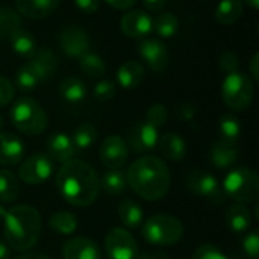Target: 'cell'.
<instances>
[{"label":"cell","mask_w":259,"mask_h":259,"mask_svg":"<svg viewBox=\"0 0 259 259\" xmlns=\"http://www.w3.org/2000/svg\"><path fill=\"white\" fill-rule=\"evenodd\" d=\"M56 185L61 196L70 205L79 208L94 203L100 191L96 170L90 164L74 158L62 164L56 175Z\"/></svg>","instance_id":"obj_1"},{"label":"cell","mask_w":259,"mask_h":259,"mask_svg":"<svg viewBox=\"0 0 259 259\" xmlns=\"http://www.w3.org/2000/svg\"><path fill=\"white\" fill-rule=\"evenodd\" d=\"M127 185L144 200L156 202L170 190L171 176L167 164L158 156H143L131 164L126 173Z\"/></svg>","instance_id":"obj_2"},{"label":"cell","mask_w":259,"mask_h":259,"mask_svg":"<svg viewBox=\"0 0 259 259\" xmlns=\"http://www.w3.org/2000/svg\"><path fill=\"white\" fill-rule=\"evenodd\" d=\"M41 215L29 205H17L6 209L3 217V235L6 246L24 253L32 249L41 235Z\"/></svg>","instance_id":"obj_3"},{"label":"cell","mask_w":259,"mask_h":259,"mask_svg":"<svg viewBox=\"0 0 259 259\" xmlns=\"http://www.w3.org/2000/svg\"><path fill=\"white\" fill-rule=\"evenodd\" d=\"M11 121L21 134L35 137L47 129L49 117L35 99L20 97L11 108Z\"/></svg>","instance_id":"obj_4"},{"label":"cell","mask_w":259,"mask_h":259,"mask_svg":"<svg viewBox=\"0 0 259 259\" xmlns=\"http://www.w3.org/2000/svg\"><path fill=\"white\" fill-rule=\"evenodd\" d=\"M223 194L240 205L255 203L259 197V178L255 170L237 167L223 179Z\"/></svg>","instance_id":"obj_5"},{"label":"cell","mask_w":259,"mask_h":259,"mask_svg":"<svg viewBox=\"0 0 259 259\" xmlns=\"http://www.w3.org/2000/svg\"><path fill=\"white\" fill-rule=\"evenodd\" d=\"M143 237L149 244L156 247L173 246L184 237V225L173 215L156 214L144 223Z\"/></svg>","instance_id":"obj_6"},{"label":"cell","mask_w":259,"mask_h":259,"mask_svg":"<svg viewBox=\"0 0 259 259\" xmlns=\"http://www.w3.org/2000/svg\"><path fill=\"white\" fill-rule=\"evenodd\" d=\"M253 94V80L247 74L241 73L240 70L226 74L222 83V97L229 109L235 112L246 111L252 105Z\"/></svg>","instance_id":"obj_7"},{"label":"cell","mask_w":259,"mask_h":259,"mask_svg":"<svg viewBox=\"0 0 259 259\" xmlns=\"http://www.w3.org/2000/svg\"><path fill=\"white\" fill-rule=\"evenodd\" d=\"M185 184H187V188L193 194L214 205H222L225 202V194H223L220 182L211 173L205 170H193L188 175Z\"/></svg>","instance_id":"obj_8"},{"label":"cell","mask_w":259,"mask_h":259,"mask_svg":"<svg viewBox=\"0 0 259 259\" xmlns=\"http://www.w3.org/2000/svg\"><path fill=\"white\" fill-rule=\"evenodd\" d=\"M105 250L109 259H135L138 256L135 238L123 228H112L106 234Z\"/></svg>","instance_id":"obj_9"},{"label":"cell","mask_w":259,"mask_h":259,"mask_svg":"<svg viewBox=\"0 0 259 259\" xmlns=\"http://www.w3.org/2000/svg\"><path fill=\"white\" fill-rule=\"evenodd\" d=\"M53 173V162L46 153H33L21 161L18 178L29 185H39L46 182Z\"/></svg>","instance_id":"obj_10"},{"label":"cell","mask_w":259,"mask_h":259,"mask_svg":"<svg viewBox=\"0 0 259 259\" xmlns=\"http://www.w3.org/2000/svg\"><path fill=\"white\" fill-rule=\"evenodd\" d=\"M121 32L132 39H144L153 30V18L143 9H129L120 20Z\"/></svg>","instance_id":"obj_11"},{"label":"cell","mask_w":259,"mask_h":259,"mask_svg":"<svg viewBox=\"0 0 259 259\" xmlns=\"http://www.w3.org/2000/svg\"><path fill=\"white\" fill-rule=\"evenodd\" d=\"M100 161L109 170L121 168L129 156V146L120 135H109L102 141L100 146Z\"/></svg>","instance_id":"obj_12"},{"label":"cell","mask_w":259,"mask_h":259,"mask_svg":"<svg viewBox=\"0 0 259 259\" xmlns=\"http://www.w3.org/2000/svg\"><path fill=\"white\" fill-rule=\"evenodd\" d=\"M59 47L67 56L80 58L83 53L88 52L90 38L82 27L76 24H70L64 27L59 33Z\"/></svg>","instance_id":"obj_13"},{"label":"cell","mask_w":259,"mask_h":259,"mask_svg":"<svg viewBox=\"0 0 259 259\" xmlns=\"http://www.w3.org/2000/svg\"><path fill=\"white\" fill-rule=\"evenodd\" d=\"M159 141V132L155 126L141 121L129 129L127 134V146L137 153H147L156 149Z\"/></svg>","instance_id":"obj_14"},{"label":"cell","mask_w":259,"mask_h":259,"mask_svg":"<svg viewBox=\"0 0 259 259\" xmlns=\"http://www.w3.org/2000/svg\"><path fill=\"white\" fill-rule=\"evenodd\" d=\"M138 53L153 71L165 70L170 62V53L167 50V46L155 38H144L138 44Z\"/></svg>","instance_id":"obj_15"},{"label":"cell","mask_w":259,"mask_h":259,"mask_svg":"<svg viewBox=\"0 0 259 259\" xmlns=\"http://www.w3.org/2000/svg\"><path fill=\"white\" fill-rule=\"evenodd\" d=\"M24 143L11 132H0V165L12 167L23 161Z\"/></svg>","instance_id":"obj_16"},{"label":"cell","mask_w":259,"mask_h":259,"mask_svg":"<svg viewBox=\"0 0 259 259\" xmlns=\"http://www.w3.org/2000/svg\"><path fill=\"white\" fill-rule=\"evenodd\" d=\"M26 64L33 70V73L42 83L55 74L58 68V58L50 49H36Z\"/></svg>","instance_id":"obj_17"},{"label":"cell","mask_w":259,"mask_h":259,"mask_svg":"<svg viewBox=\"0 0 259 259\" xmlns=\"http://www.w3.org/2000/svg\"><path fill=\"white\" fill-rule=\"evenodd\" d=\"M64 259H100V249L97 243L85 237L70 238L62 246Z\"/></svg>","instance_id":"obj_18"},{"label":"cell","mask_w":259,"mask_h":259,"mask_svg":"<svg viewBox=\"0 0 259 259\" xmlns=\"http://www.w3.org/2000/svg\"><path fill=\"white\" fill-rule=\"evenodd\" d=\"M47 150H49V158L56 161V162H67L73 159L76 153V147L73 144L71 137L62 132L52 134L47 140Z\"/></svg>","instance_id":"obj_19"},{"label":"cell","mask_w":259,"mask_h":259,"mask_svg":"<svg viewBox=\"0 0 259 259\" xmlns=\"http://www.w3.org/2000/svg\"><path fill=\"white\" fill-rule=\"evenodd\" d=\"M238 156H240V149L237 143H229L223 140H219L217 143H214L209 152V159L212 165L220 170L232 167L238 161Z\"/></svg>","instance_id":"obj_20"},{"label":"cell","mask_w":259,"mask_h":259,"mask_svg":"<svg viewBox=\"0 0 259 259\" xmlns=\"http://www.w3.org/2000/svg\"><path fill=\"white\" fill-rule=\"evenodd\" d=\"M59 3L61 0H15L18 14L35 20L52 15L58 9Z\"/></svg>","instance_id":"obj_21"},{"label":"cell","mask_w":259,"mask_h":259,"mask_svg":"<svg viewBox=\"0 0 259 259\" xmlns=\"http://www.w3.org/2000/svg\"><path fill=\"white\" fill-rule=\"evenodd\" d=\"M146 70L138 61H126L117 70V83L124 90H134L143 83Z\"/></svg>","instance_id":"obj_22"},{"label":"cell","mask_w":259,"mask_h":259,"mask_svg":"<svg viewBox=\"0 0 259 259\" xmlns=\"http://www.w3.org/2000/svg\"><path fill=\"white\" fill-rule=\"evenodd\" d=\"M159 152L162 153L164 158L170 159V161H182L187 155V143L185 140L173 132L164 134L162 137H159L158 146Z\"/></svg>","instance_id":"obj_23"},{"label":"cell","mask_w":259,"mask_h":259,"mask_svg":"<svg viewBox=\"0 0 259 259\" xmlns=\"http://www.w3.org/2000/svg\"><path fill=\"white\" fill-rule=\"evenodd\" d=\"M225 222H226V226L234 234H244L252 225V215H250V211L244 205L237 203L226 209Z\"/></svg>","instance_id":"obj_24"},{"label":"cell","mask_w":259,"mask_h":259,"mask_svg":"<svg viewBox=\"0 0 259 259\" xmlns=\"http://www.w3.org/2000/svg\"><path fill=\"white\" fill-rule=\"evenodd\" d=\"M58 93L65 102L79 103V102L85 100L88 90H87V85L82 79L70 76V77H65L61 80V83L58 87Z\"/></svg>","instance_id":"obj_25"},{"label":"cell","mask_w":259,"mask_h":259,"mask_svg":"<svg viewBox=\"0 0 259 259\" xmlns=\"http://www.w3.org/2000/svg\"><path fill=\"white\" fill-rule=\"evenodd\" d=\"M243 9L244 5L241 0H222L215 8L214 15L217 23L223 26H232L243 15Z\"/></svg>","instance_id":"obj_26"},{"label":"cell","mask_w":259,"mask_h":259,"mask_svg":"<svg viewBox=\"0 0 259 259\" xmlns=\"http://www.w3.org/2000/svg\"><path fill=\"white\" fill-rule=\"evenodd\" d=\"M8 38H9V44H11L12 50L17 55H20V56H23L26 59H29L33 55V52L38 49L33 35L30 32L21 29V27L14 30Z\"/></svg>","instance_id":"obj_27"},{"label":"cell","mask_w":259,"mask_h":259,"mask_svg":"<svg viewBox=\"0 0 259 259\" xmlns=\"http://www.w3.org/2000/svg\"><path fill=\"white\" fill-rule=\"evenodd\" d=\"M100 188L109 196H120L127 188L126 173L121 170H109L103 173L102 179H99Z\"/></svg>","instance_id":"obj_28"},{"label":"cell","mask_w":259,"mask_h":259,"mask_svg":"<svg viewBox=\"0 0 259 259\" xmlns=\"http://www.w3.org/2000/svg\"><path fill=\"white\" fill-rule=\"evenodd\" d=\"M118 217L126 228L135 229L143 223V209L135 200L124 199L118 205Z\"/></svg>","instance_id":"obj_29"},{"label":"cell","mask_w":259,"mask_h":259,"mask_svg":"<svg viewBox=\"0 0 259 259\" xmlns=\"http://www.w3.org/2000/svg\"><path fill=\"white\" fill-rule=\"evenodd\" d=\"M20 194L18 178L9 170H0V202L12 203Z\"/></svg>","instance_id":"obj_30"},{"label":"cell","mask_w":259,"mask_h":259,"mask_svg":"<svg viewBox=\"0 0 259 259\" xmlns=\"http://www.w3.org/2000/svg\"><path fill=\"white\" fill-rule=\"evenodd\" d=\"M79 67L80 70L91 79H99L105 74L106 65L105 61L94 52H87L79 58Z\"/></svg>","instance_id":"obj_31"},{"label":"cell","mask_w":259,"mask_h":259,"mask_svg":"<svg viewBox=\"0 0 259 259\" xmlns=\"http://www.w3.org/2000/svg\"><path fill=\"white\" fill-rule=\"evenodd\" d=\"M49 226L61 235H71L77 229V219L71 212L58 211L49 219Z\"/></svg>","instance_id":"obj_32"},{"label":"cell","mask_w":259,"mask_h":259,"mask_svg":"<svg viewBox=\"0 0 259 259\" xmlns=\"http://www.w3.org/2000/svg\"><path fill=\"white\" fill-rule=\"evenodd\" d=\"M219 134H220V140L237 143L241 135L240 120L232 114H223L219 118Z\"/></svg>","instance_id":"obj_33"},{"label":"cell","mask_w":259,"mask_h":259,"mask_svg":"<svg viewBox=\"0 0 259 259\" xmlns=\"http://www.w3.org/2000/svg\"><path fill=\"white\" fill-rule=\"evenodd\" d=\"M97 137H99V132L94 124L82 123L80 126L74 129L71 140H73L76 150H87L97 141Z\"/></svg>","instance_id":"obj_34"},{"label":"cell","mask_w":259,"mask_h":259,"mask_svg":"<svg viewBox=\"0 0 259 259\" xmlns=\"http://www.w3.org/2000/svg\"><path fill=\"white\" fill-rule=\"evenodd\" d=\"M179 29V21L175 14L170 12H162L153 20V30L158 33L161 38H171L176 35Z\"/></svg>","instance_id":"obj_35"},{"label":"cell","mask_w":259,"mask_h":259,"mask_svg":"<svg viewBox=\"0 0 259 259\" xmlns=\"http://www.w3.org/2000/svg\"><path fill=\"white\" fill-rule=\"evenodd\" d=\"M20 27H21L20 15L8 6H0V38L9 36L14 30Z\"/></svg>","instance_id":"obj_36"},{"label":"cell","mask_w":259,"mask_h":259,"mask_svg":"<svg viewBox=\"0 0 259 259\" xmlns=\"http://www.w3.org/2000/svg\"><path fill=\"white\" fill-rule=\"evenodd\" d=\"M39 83H41V82H39L38 76L33 73V70H32L27 64H24L23 67H20V68L17 70V73H15V87H17L20 91H23V93H30V91H33Z\"/></svg>","instance_id":"obj_37"},{"label":"cell","mask_w":259,"mask_h":259,"mask_svg":"<svg viewBox=\"0 0 259 259\" xmlns=\"http://www.w3.org/2000/svg\"><path fill=\"white\" fill-rule=\"evenodd\" d=\"M167 120H168V111H167V108H165L164 105H161V103L152 105V106L147 109V112H146V123L155 126L156 129L161 127V126H164V124L167 123Z\"/></svg>","instance_id":"obj_38"},{"label":"cell","mask_w":259,"mask_h":259,"mask_svg":"<svg viewBox=\"0 0 259 259\" xmlns=\"http://www.w3.org/2000/svg\"><path fill=\"white\" fill-rule=\"evenodd\" d=\"M219 67L223 73L229 74L240 70V58L232 50H225L219 58Z\"/></svg>","instance_id":"obj_39"},{"label":"cell","mask_w":259,"mask_h":259,"mask_svg":"<svg viewBox=\"0 0 259 259\" xmlns=\"http://www.w3.org/2000/svg\"><path fill=\"white\" fill-rule=\"evenodd\" d=\"M94 97L99 100V102H108L111 100L115 93H117V87L112 80H108V79H102L100 82L96 83L94 87Z\"/></svg>","instance_id":"obj_40"},{"label":"cell","mask_w":259,"mask_h":259,"mask_svg":"<svg viewBox=\"0 0 259 259\" xmlns=\"http://www.w3.org/2000/svg\"><path fill=\"white\" fill-rule=\"evenodd\" d=\"M193 259H229L217 246L202 244L196 249Z\"/></svg>","instance_id":"obj_41"},{"label":"cell","mask_w":259,"mask_h":259,"mask_svg":"<svg viewBox=\"0 0 259 259\" xmlns=\"http://www.w3.org/2000/svg\"><path fill=\"white\" fill-rule=\"evenodd\" d=\"M243 250L250 259H258L259 256V235L258 231H252L246 234L243 238Z\"/></svg>","instance_id":"obj_42"},{"label":"cell","mask_w":259,"mask_h":259,"mask_svg":"<svg viewBox=\"0 0 259 259\" xmlns=\"http://www.w3.org/2000/svg\"><path fill=\"white\" fill-rule=\"evenodd\" d=\"M14 94H15L14 83L8 77L0 76V108L9 105L14 99Z\"/></svg>","instance_id":"obj_43"},{"label":"cell","mask_w":259,"mask_h":259,"mask_svg":"<svg viewBox=\"0 0 259 259\" xmlns=\"http://www.w3.org/2000/svg\"><path fill=\"white\" fill-rule=\"evenodd\" d=\"M74 5L83 14H94L100 6V0H74Z\"/></svg>","instance_id":"obj_44"},{"label":"cell","mask_w":259,"mask_h":259,"mask_svg":"<svg viewBox=\"0 0 259 259\" xmlns=\"http://www.w3.org/2000/svg\"><path fill=\"white\" fill-rule=\"evenodd\" d=\"M176 112H178V117H179L181 120H184V121H190V120H193L194 115H196V109H194V106L190 105V103L179 105L178 109H176Z\"/></svg>","instance_id":"obj_45"},{"label":"cell","mask_w":259,"mask_h":259,"mask_svg":"<svg viewBox=\"0 0 259 259\" xmlns=\"http://www.w3.org/2000/svg\"><path fill=\"white\" fill-rule=\"evenodd\" d=\"M105 2L117 11H127L135 5L137 0H105Z\"/></svg>","instance_id":"obj_46"},{"label":"cell","mask_w":259,"mask_h":259,"mask_svg":"<svg viewBox=\"0 0 259 259\" xmlns=\"http://www.w3.org/2000/svg\"><path fill=\"white\" fill-rule=\"evenodd\" d=\"M144 6L147 11L150 12H161L165 5H167V0H143Z\"/></svg>","instance_id":"obj_47"},{"label":"cell","mask_w":259,"mask_h":259,"mask_svg":"<svg viewBox=\"0 0 259 259\" xmlns=\"http://www.w3.org/2000/svg\"><path fill=\"white\" fill-rule=\"evenodd\" d=\"M249 71H250V76H252V80L253 83L258 82L259 79V53H255L250 59V64H249Z\"/></svg>","instance_id":"obj_48"},{"label":"cell","mask_w":259,"mask_h":259,"mask_svg":"<svg viewBox=\"0 0 259 259\" xmlns=\"http://www.w3.org/2000/svg\"><path fill=\"white\" fill-rule=\"evenodd\" d=\"M135 259H168V255L164 252H144V253H138V256Z\"/></svg>","instance_id":"obj_49"},{"label":"cell","mask_w":259,"mask_h":259,"mask_svg":"<svg viewBox=\"0 0 259 259\" xmlns=\"http://www.w3.org/2000/svg\"><path fill=\"white\" fill-rule=\"evenodd\" d=\"M11 258V253H9V249L6 246V243L0 241V259H9Z\"/></svg>","instance_id":"obj_50"},{"label":"cell","mask_w":259,"mask_h":259,"mask_svg":"<svg viewBox=\"0 0 259 259\" xmlns=\"http://www.w3.org/2000/svg\"><path fill=\"white\" fill-rule=\"evenodd\" d=\"M17 259H50L46 255H41V253H23L21 256H18Z\"/></svg>","instance_id":"obj_51"},{"label":"cell","mask_w":259,"mask_h":259,"mask_svg":"<svg viewBox=\"0 0 259 259\" xmlns=\"http://www.w3.org/2000/svg\"><path fill=\"white\" fill-rule=\"evenodd\" d=\"M244 2H246L252 9H255V11L259 8V0H244Z\"/></svg>","instance_id":"obj_52"},{"label":"cell","mask_w":259,"mask_h":259,"mask_svg":"<svg viewBox=\"0 0 259 259\" xmlns=\"http://www.w3.org/2000/svg\"><path fill=\"white\" fill-rule=\"evenodd\" d=\"M5 214H6V209L3 208V205L0 203V222H3V217H5Z\"/></svg>","instance_id":"obj_53"},{"label":"cell","mask_w":259,"mask_h":259,"mask_svg":"<svg viewBox=\"0 0 259 259\" xmlns=\"http://www.w3.org/2000/svg\"><path fill=\"white\" fill-rule=\"evenodd\" d=\"M0 129H2V117H0Z\"/></svg>","instance_id":"obj_54"}]
</instances>
